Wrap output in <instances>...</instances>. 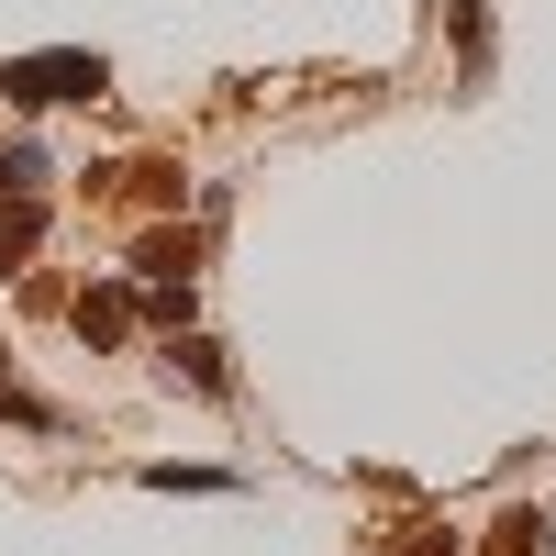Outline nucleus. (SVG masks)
<instances>
[{
  "label": "nucleus",
  "instance_id": "nucleus-1",
  "mask_svg": "<svg viewBox=\"0 0 556 556\" xmlns=\"http://www.w3.org/2000/svg\"><path fill=\"white\" fill-rule=\"evenodd\" d=\"M101 89H112V67H101V56H12V67H0V101H12V112L101 101Z\"/></svg>",
  "mask_w": 556,
  "mask_h": 556
},
{
  "label": "nucleus",
  "instance_id": "nucleus-2",
  "mask_svg": "<svg viewBox=\"0 0 556 556\" xmlns=\"http://www.w3.org/2000/svg\"><path fill=\"white\" fill-rule=\"evenodd\" d=\"M190 256H201V235H146V245H134V267H146V290H156V278H190Z\"/></svg>",
  "mask_w": 556,
  "mask_h": 556
},
{
  "label": "nucleus",
  "instance_id": "nucleus-3",
  "mask_svg": "<svg viewBox=\"0 0 556 556\" xmlns=\"http://www.w3.org/2000/svg\"><path fill=\"white\" fill-rule=\"evenodd\" d=\"M34 245H45V212L34 201H0V267H23Z\"/></svg>",
  "mask_w": 556,
  "mask_h": 556
},
{
  "label": "nucleus",
  "instance_id": "nucleus-4",
  "mask_svg": "<svg viewBox=\"0 0 556 556\" xmlns=\"http://www.w3.org/2000/svg\"><path fill=\"white\" fill-rule=\"evenodd\" d=\"M123 323H134L123 290H89V301H78V334H89V345H123Z\"/></svg>",
  "mask_w": 556,
  "mask_h": 556
},
{
  "label": "nucleus",
  "instance_id": "nucleus-5",
  "mask_svg": "<svg viewBox=\"0 0 556 556\" xmlns=\"http://www.w3.org/2000/svg\"><path fill=\"white\" fill-rule=\"evenodd\" d=\"M34 190H45V156L12 146V156H0V201H34Z\"/></svg>",
  "mask_w": 556,
  "mask_h": 556
},
{
  "label": "nucleus",
  "instance_id": "nucleus-6",
  "mask_svg": "<svg viewBox=\"0 0 556 556\" xmlns=\"http://www.w3.org/2000/svg\"><path fill=\"white\" fill-rule=\"evenodd\" d=\"M167 356H178V379H190V390H223V356H212L201 334H190V345H167Z\"/></svg>",
  "mask_w": 556,
  "mask_h": 556
},
{
  "label": "nucleus",
  "instance_id": "nucleus-7",
  "mask_svg": "<svg viewBox=\"0 0 556 556\" xmlns=\"http://www.w3.org/2000/svg\"><path fill=\"white\" fill-rule=\"evenodd\" d=\"M534 545H545V523H534V513H513V523H501V556H534Z\"/></svg>",
  "mask_w": 556,
  "mask_h": 556
}]
</instances>
